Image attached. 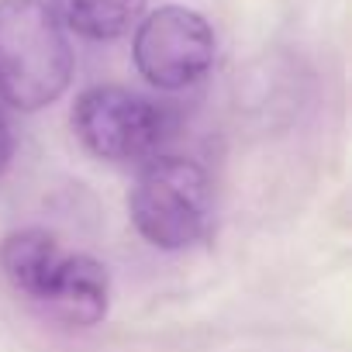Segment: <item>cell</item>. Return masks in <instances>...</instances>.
<instances>
[{"label":"cell","instance_id":"1","mask_svg":"<svg viewBox=\"0 0 352 352\" xmlns=\"http://www.w3.org/2000/svg\"><path fill=\"white\" fill-rule=\"evenodd\" d=\"M0 270L11 287L52 318L90 328L107 314L111 280L104 263L66 249L45 228H25L0 242Z\"/></svg>","mask_w":352,"mask_h":352},{"label":"cell","instance_id":"2","mask_svg":"<svg viewBox=\"0 0 352 352\" xmlns=\"http://www.w3.org/2000/svg\"><path fill=\"white\" fill-rule=\"evenodd\" d=\"M73 80V49L45 0H0V100L14 111L56 104Z\"/></svg>","mask_w":352,"mask_h":352},{"label":"cell","instance_id":"3","mask_svg":"<svg viewBox=\"0 0 352 352\" xmlns=\"http://www.w3.org/2000/svg\"><path fill=\"white\" fill-rule=\"evenodd\" d=\"M128 211L138 235L166 252L201 242L211 221V180L201 162L184 155H152L135 176Z\"/></svg>","mask_w":352,"mask_h":352},{"label":"cell","instance_id":"4","mask_svg":"<svg viewBox=\"0 0 352 352\" xmlns=\"http://www.w3.org/2000/svg\"><path fill=\"white\" fill-rule=\"evenodd\" d=\"M73 131L100 159L145 162L162 152L173 114L124 87H90L73 104Z\"/></svg>","mask_w":352,"mask_h":352},{"label":"cell","instance_id":"5","mask_svg":"<svg viewBox=\"0 0 352 352\" xmlns=\"http://www.w3.org/2000/svg\"><path fill=\"white\" fill-rule=\"evenodd\" d=\"M135 66L159 90H184L214 66V32L190 8H159L135 32Z\"/></svg>","mask_w":352,"mask_h":352},{"label":"cell","instance_id":"6","mask_svg":"<svg viewBox=\"0 0 352 352\" xmlns=\"http://www.w3.org/2000/svg\"><path fill=\"white\" fill-rule=\"evenodd\" d=\"M49 11L63 28L94 42H111L142 18L145 0H49Z\"/></svg>","mask_w":352,"mask_h":352},{"label":"cell","instance_id":"7","mask_svg":"<svg viewBox=\"0 0 352 352\" xmlns=\"http://www.w3.org/2000/svg\"><path fill=\"white\" fill-rule=\"evenodd\" d=\"M11 155H14V131H11V124L4 118H0V176H4Z\"/></svg>","mask_w":352,"mask_h":352}]
</instances>
